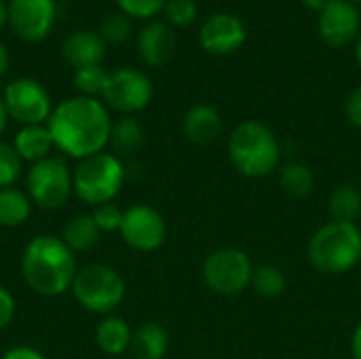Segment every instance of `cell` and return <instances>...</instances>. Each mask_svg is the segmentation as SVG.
I'll return each mask as SVG.
<instances>
[{
    "label": "cell",
    "instance_id": "cell-6",
    "mask_svg": "<svg viewBox=\"0 0 361 359\" xmlns=\"http://www.w3.org/2000/svg\"><path fill=\"white\" fill-rule=\"evenodd\" d=\"M72 298L93 315H112L127 294L123 275L104 262H89L78 267L72 288Z\"/></svg>",
    "mask_w": 361,
    "mask_h": 359
},
{
    "label": "cell",
    "instance_id": "cell-29",
    "mask_svg": "<svg viewBox=\"0 0 361 359\" xmlns=\"http://www.w3.org/2000/svg\"><path fill=\"white\" fill-rule=\"evenodd\" d=\"M23 174V161L11 142L0 140V188H11Z\"/></svg>",
    "mask_w": 361,
    "mask_h": 359
},
{
    "label": "cell",
    "instance_id": "cell-19",
    "mask_svg": "<svg viewBox=\"0 0 361 359\" xmlns=\"http://www.w3.org/2000/svg\"><path fill=\"white\" fill-rule=\"evenodd\" d=\"M131 339H133L131 326L127 324V320L114 313L106 315L95 328V345L99 347L102 353L110 358H118L127 353L131 347Z\"/></svg>",
    "mask_w": 361,
    "mask_h": 359
},
{
    "label": "cell",
    "instance_id": "cell-11",
    "mask_svg": "<svg viewBox=\"0 0 361 359\" xmlns=\"http://www.w3.org/2000/svg\"><path fill=\"white\" fill-rule=\"evenodd\" d=\"M121 239L135 252H154L167 239V222L159 209L148 203H135L125 209L118 231Z\"/></svg>",
    "mask_w": 361,
    "mask_h": 359
},
{
    "label": "cell",
    "instance_id": "cell-9",
    "mask_svg": "<svg viewBox=\"0 0 361 359\" xmlns=\"http://www.w3.org/2000/svg\"><path fill=\"white\" fill-rule=\"evenodd\" d=\"M2 99L8 118L19 127L47 125L55 108L49 89L32 76H17L11 83H6L2 91Z\"/></svg>",
    "mask_w": 361,
    "mask_h": 359
},
{
    "label": "cell",
    "instance_id": "cell-23",
    "mask_svg": "<svg viewBox=\"0 0 361 359\" xmlns=\"http://www.w3.org/2000/svg\"><path fill=\"white\" fill-rule=\"evenodd\" d=\"M34 203L21 188H0V229L23 226L32 216Z\"/></svg>",
    "mask_w": 361,
    "mask_h": 359
},
{
    "label": "cell",
    "instance_id": "cell-5",
    "mask_svg": "<svg viewBox=\"0 0 361 359\" xmlns=\"http://www.w3.org/2000/svg\"><path fill=\"white\" fill-rule=\"evenodd\" d=\"M125 180L127 167L123 159L108 150L78 161L72 169L74 197L91 207L112 203L121 195Z\"/></svg>",
    "mask_w": 361,
    "mask_h": 359
},
{
    "label": "cell",
    "instance_id": "cell-14",
    "mask_svg": "<svg viewBox=\"0 0 361 359\" xmlns=\"http://www.w3.org/2000/svg\"><path fill=\"white\" fill-rule=\"evenodd\" d=\"M317 32L319 38L332 49L355 44L361 34V15L357 6L349 0H336L319 13Z\"/></svg>",
    "mask_w": 361,
    "mask_h": 359
},
{
    "label": "cell",
    "instance_id": "cell-27",
    "mask_svg": "<svg viewBox=\"0 0 361 359\" xmlns=\"http://www.w3.org/2000/svg\"><path fill=\"white\" fill-rule=\"evenodd\" d=\"M108 78H110V70H106L102 63H97V66H87V68L74 70L72 83H74V89L78 91V95L102 99Z\"/></svg>",
    "mask_w": 361,
    "mask_h": 359
},
{
    "label": "cell",
    "instance_id": "cell-1",
    "mask_svg": "<svg viewBox=\"0 0 361 359\" xmlns=\"http://www.w3.org/2000/svg\"><path fill=\"white\" fill-rule=\"evenodd\" d=\"M112 123V112L102 99L72 95L53 108L47 127L55 150L78 163L108 148Z\"/></svg>",
    "mask_w": 361,
    "mask_h": 359
},
{
    "label": "cell",
    "instance_id": "cell-31",
    "mask_svg": "<svg viewBox=\"0 0 361 359\" xmlns=\"http://www.w3.org/2000/svg\"><path fill=\"white\" fill-rule=\"evenodd\" d=\"M118 11L125 13L131 19L140 21H152L159 13H163V6L167 0H114Z\"/></svg>",
    "mask_w": 361,
    "mask_h": 359
},
{
    "label": "cell",
    "instance_id": "cell-34",
    "mask_svg": "<svg viewBox=\"0 0 361 359\" xmlns=\"http://www.w3.org/2000/svg\"><path fill=\"white\" fill-rule=\"evenodd\" d=\"M345 116L355 129H361V85H357L347 95V99H345Z\"/></svg>",
    "mask_w": 361,
    "mask_h": 359
},
{
    "label": "cell",
    "instance_id": "cell-8",
    "mask_svg": "<svg viewBox=\"0 0 361 359\" xmlns=\"http://www.w3.org/2000/svg\"><path fill=\"white\" fill-rule=\"evenodd\" d=\"M254 269L247 252L239 248H218L203 260L201 277L214 294L237 296L252 286Z\"/></svg>",
    "mask_w": 361,
    "mask_h": 359
},
{
    "label": "cell",
    "instance_id": "cell-37",
    "mask_svg": "<svg viewBox=\"0 0 361 359\" xmlns=\"http://www.w3.org/2000/svg\"><path fill=\"white\" fill-rule=\"evenodd\" d=\"M336 0H302V4L307 6V8H311V11H317V13H322L324 8H328L330 4H334Z\"/></svg>",
    "mask_w": 361,
    "mask_h": 359
},
{
    "label": "cell",
    "instance_id": "cell-42",
    "mask_svg": "<svg viewBox=\"0 0 361 359\" xmlns=\"http://www.w3.org/2000/svg\"><path fill=\"white\" fill-rule=\"evenodd\" d=\"M349 2H353V4H355V2H361V0H349Z\"/></svg>",
    "mask_w": 361,
    "mask_h": 359
},
{
    "label": "cell",
    "instance_id": "cell-13",
    "mask_svg": "<svg viewBox=\"0 0 361 359\" xmlns=\"http://www.w3.org/2000/svg\"><path fill=\"white\" fill-rule=\"evenodd\" d=\"M247 40V28L241 17L220 11L209 15L199 28V44L212 55H231Z\"/></svg>",
    "mask_w": 361,
    "mask_h": 359
},
{
    "label": "cell",
    "instance_id": "cell-17",
    "mask_svg": "<svg viewBox=\"0 0 361 359\" xmlns=\"http://www.w3.org/2000/svg\"><path fill=\"white\" fill-rule=\"evenodd\" d=\"M222 129H224V121H222L220 110L207 102L190 106L182 118L184 138L197 146L214 144L222 135Z\"/></svg>",
    "mask_w": 361,
    "mask_h": 359
},
{
    "label": "cell",
    "instance_id": "cell-36",
    "mask_svg": "<svg viewBox=\"0 0 361 359\" xmlns=\"http://www.w3.org/2000/svg\"><path fill=\"white\" fill-rule=\"evenodd\" d=\"M351 355H353V359H361V322L351 336Z\"/></svg>",
    "mask_w": 361,
    "mask_h": 359
},
{
    "label": "cell",
    "instance_id": "cell-28",
    "mask_svg": "<svg viewBox=\"0 0 361 359\" xmlns=\"http://www.w3.org/2000/svg\"><path fill=\"white\" fill-rule=\"evenodd\" d=\"M99 36L104 38L106 44H123L131 38L133 34V19L127 17L125 13L116 11V13H110L102 19L99 23Z\"/></svg>",
    "mask_w": 361,
    "mask_h": 359
},
{
    "label": "cell",
    "instance_id": "cell-3",
    "mask_svg": "<svg viewBox=\"0 0 361 359\" xmlns=\"http://www.w3.org/2000/svg\"><path fill=\"white\" fill-rule=\"evenodd\" d=\"M228 161L231 165L243 176V178H267L273 171H277L281 163V144L275 131L260 123V121H243L239 123L226 144Z\"/></svg>",
    "mask_w": 361,
    "mask_h": 359
},
{
    "label": "cell",
    "instance_id": "cell-2",
    "mask_svg": "<svg viewBox=\"0 0 361 359\" xmlns=\"http://www.w3.org/2000/svg\"><path fill=\"white\" fill-rule=\"evenodd\" d=\"M21 277L25 286L44 298L70 292L78 271L76 254L57 235H36L21 252Z\"/></svg>",
    "mask_w": 361,
    "mask_h": 359
},
{
    "label": "cell",
    "instance_id": "cell-4",
    "mask_svg": "<svg viewBox=\"0 0 361 359\" xmlns=\"http://www.w3.org/2000/svg\"><path fill=\"white\" fill-rule=\"evenodd\" d=\"M307 258L324 275H345L361 262V229L353 222L330 220L309 239Z\"/></svg>",
    "mask_w": 361,
    "mask_h": 359
},
{
    "label": "cell",
    "instance_id": "cell-18",
    "mask_svg": "<svg viewBox=\"0 0 361 359\" xmlns=\"http://www.w3.org/2000/svg\"><path fill=\"white\" fill-rule=\"evenodd\" d=\"M13 148L19 154V159L27 165L40 163L49 157H53L55 144L49 133L47 125H27L19 127L15 138H13Z\"/></svg>",
    "mask_w": 361,
    "mask_h": 359
},
{
    "label": "cell",
    "instance_id": "cell-21",
    "mask_svg": "<svg viewBox=\"0 0 361 359\" xmlns=\"http://www.w3.org/2000/svg\"><path fill=\"white\" fill-rule=\"evenodd\" d=\"M59 237L63 239V243L74 254H85V252H91L99 243L102 231L97 229L91 214H78V216H72L66 222Z\"/></svg>",
    "mask_w": 361,
    "mask_h": 359
},
{
    "label": "cell",
    "instance_id": "cell-25",
    "mask_svg": "<svg viewBox=\"0 0 361 359\" xmlns=\"http://www.w3.org/2000/svg\"><path fill=\"white\" fill-rule=\"evenodd\" d=\"M279 186L292 199H307L315 190V174L300 161H290L279 167Z\"/></svg>",
    "mask_w": 361,
    "mask_h": 359
},
{
    "label": "cell",
    "instance_id": "cell-33",
    "mask_svg": "<svg viewBox=\"0 0 361 359\" xmlns=\"http://www.w3.org/2000/svg\"><path fill=\"white\" fill-rule=\"evenodd\" d=\"M15 313H17V300L13 292L0 284V332H4L13 324Z\"/></svg>",
    "mask_w": 361,
    "mask_h": 359
},
{
    "label": "cell",
    "instance_id": "cell-12",
    "mask_svg": "<svg viewBox=\"0 0 361 359\" xmlns=\"http://www.w3.org/2000/svg\"><path fill=\"white\" fill-rule=\"evenodd\" d=\"M8 28L23 42L44 40L57 21L55 0H6Z\"/></svg>",
    "mask_w": 361,
    "mask_h": 359
},
{
    "label": "cell",
    "instance_id": "cell-38",
    "mask_svg": "<svg viewBox=\"0 0 361 359\" xmlns=\"http://www.w3.org/2000/svg\"><path fill=\"white\" fill-rule=\"evenodd\" d=\"M8 123H11V118H8V112H6V106H4V99H2V93H0V140L4 135Z\"/></svg>",
    "mask_w": 361,
    "mask_h": 359
},
{
    "label": "cell",
    "instance_id": "cell-15",
    "mask_svg": "<svg viewBox=\"0 0 361 359\" xmlns=\"http://www.w3.org/2000/svg\"><path fill=\"white\" fill-rule=\"evenodd\" d=\"M135 47L148 68H161L169 63L176 53V30L163 19L146 21L137 32Z\"/></svg>",
    "mask_w": 361,
    "mask_h": 359
},
{
    "label": "cell",
    "instance_id": "cell-20",
    "mask_svg": "<svg viewBox=\"0 0 361 359\" xmlns=\"http://www.w3.org/2000/svg\"><path fill=\"white\" fill-rule=\"evenodd\" d=\"M129 351L133 359H165L169 351V332L157 322H146L133 330Z\"/></svg>",
    "mask_w": 361,
    "mask_h": 359
},
{
    "label": "cell",
    "instance_id": "cell-30",
    "mask_svg": "<svg viewBox=\"0 0 361 359\" xmlns=\"http://www.w3.org/2000/svg\"><path fill=\"white\" fill-rule=\"evenodd\" d=\"M199 11L195 0H167L163 6V21H167L173 30L192 25Z\"/></svg>",
    "mask_w": 361,
    "mask_h": 359
},
{
    "label": "cell",
    "instance_id": "cell-39",
    "mask_svg": "<svg viewBox=\"0 0 361 359\" xmlns=\"http://www.w3.org/2000/svg\"><path fill=\"white\" fill-rule=\"evenodd\" d=\"M6 72H8V51H6L4 42L0 40V78H4Z\"/></svg>",
    "mask_w": 361,
    "mask_h": 359
},
{
    "label": "cell",
    "instance_id": "cell-22",
    "mask_svg": "<svg viewBox=\"0 0 361 359\" xmlns=\"http://www.w3.org/2000/svg\"><path fill=\"white\" fill-rule=\"evenodd\" d=\"M144 127L135 116H121L112 123L110 148L116 157H131L144 146Z\"/></svg>",
    "mask_w": 361,
    "mask_h": 359
},
{
    "label": "cell",
    "instance_id": "cell-26",
    "mask_svg": "<svg viewBox=\"0 0 361 359\" xmlns=\"http://www.w3.org/2000/svg\"><path fill=\"white\" fill-rule=\"evenodd\" d=\"M250 288L262 298H279L288 290V277L277 264H260L254 269Z\"/></svg>",
    "mask_w": 361,
    "mask_h": 359
},
{
    "label": "cell",
    "instance_id": "cell-16",
    "mask_svg": "<svg viewBox=\"0 0 361 359\" xmlns=\"http://www.w3.org/2000/svg\"><path fill=\"white\" fill-rule=\"evenodd\" d=\"M61 57L68 66L74 70L87 68V66H97L104 61L108 53V44L99 36V32L93 30H76L68 34L61 42Z\"/></svg>",
    "mask_w": 361,
    "mask_h": 359
},
{
    "label": "cell",
    "instance_id": "cell-24",
    "mask_svg": "<svg viewBox=\"0 0 361 359\" xmlns=\"http://www.w3.org/2000/svg\"><path fill=\"white\" fill-rule=\"evenodd\" d=\"M328 214L330 220L336 222H353L361 218V190L355 184H338L328 197Z\"/></svg>",
    "mask_w": 361,
    "mask_h": 359
},
{
    "label": "cell",
    "instance_id": "cell-10",
    "mask_svg": "<svg viewBox=\"0 0 361 359\" xmlns=\"http://www.w3.org/2000/svg\"><path fill=\"white\" fill-rule=\"evenodd\" d=\"M154 97V85L150 76L137 68H116L110 72L102 102L110 112H121L123 116H133L150 106Z\"/></svg>",
    "mask_w": 361,
    "mask_h": 359
},
{
    "label": "cell",
    "instance_id": "cell-32",
    "mask_svg": "<svg viewBox=\"0 0 361 359\" xmlns=\"http://www.w3.org/2000/svg\"><path fill=\"white\" fill-rule=\"evenodd\" d=\"M123 214H125V209L116 207L114 201L91 209V218L95 220V224L102 233H118L121 224H123Z\"/></svg>",
    "mask_w": 361,
    "mask_h": 359
},
{
    "label": "cell",
    "instance_id": "cell-41",
    "mask_svg": "<svg viewBox=\"0 0 361 359\" xmlns=\"http://www.w3.org/2000/svg\"><path fill=\"white\" fill-rule=\"evenodd\" d=\"M355 59H357V66L361 68V34L360 38H357V42H355Z\"/></svg>",
    "mask_w": 361,
    "mask_h": 359
},
{
    "label": "cell",
    "instance_id": "cell-35",
    "mask_svg": "<svg viewBox=\"0 0 361 359\" xmlns=\"http://www.w3.org/2000/svg\"><path fill=\"white\" fill-rule=\"evenodd\" d=\"M0 359H47L42 351H38L36 347H30V345H15V347H8L2 358Z\"/></svg>",
    "mask_w": 361,
    "mask_h": 359
},
{
    "label": "cell",
    "instance_id": "cell-40",
    "mask_svg": "<svg viewBox=\"0 0 361 359\" xmlns=\"http://www.w3.org/2000/svg\"><path fill=\"white\" fill-rule=\"evenodd\" d=\"M6 25H8V4L0 0V30H4Z\"/></svg>",
    "mask_w": 361,
    "mask_h": 359
},
{
    "label": "cell",
    "instance_id": "cell-7",
    "mask_svg": "<svg viewBox=\"0 0 361 359\" xmlns=\"http://www.w3.org/2000/svg\"><path fill=\"white\" fill-rule=\"evenodd\" d=\"M23 182H25V193L34 203V207L44 212L61 209L74 195L72 169L68 167L66 159L59 154L27 165Z\"/></svg>",
    "mask_w": 361,
    "mask_h": 359
}]
</instances>
